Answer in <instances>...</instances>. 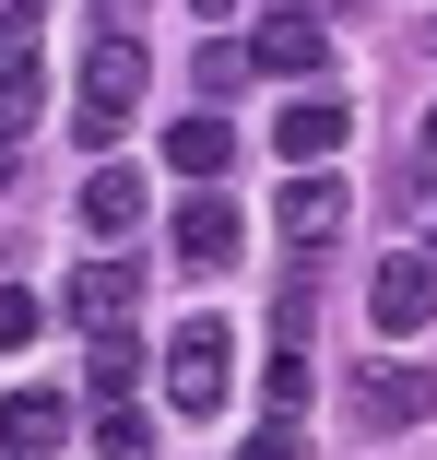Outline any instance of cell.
<instances>
[{
	"instance_id": "d6986e66",
	"label": "cell",
	"mask_w": 437,
	"mask_h": 460,
	"mask_svg": "<svg viewBox=\"0 0 437 460\" xmlns=\"http://www.w3.org/2000/svg\"><path fill=\"white\" fill-rule=\"evenodd\" d=\"M236 460H308V437H296V413H272V425H260Z\"/></svg>"
},
{
	"instance_id": "5bb4252c",
	"label": "cell",
	"mask_w": 437,
	"mask_h": 460,
	"mask_svg": "<svg viewBox=\"0 0 437 460\" xmlns=\"http://www.w3.org/2000/svg\"><path fill=\"white\" fill-rule=\"evenodd\" d=\"M308 390H319V366H308L296 342H272V366H260V402H272V413H308Z\"/></svg>"
},
{
	"instance_id": "9a60e30c",
	"label": "cell",
	"mask_w": 437,
	"mask_h": 460,
	"mask_svg": "<svg viewBox=\"0 0 437 460\" xmlns=\"http://www.w3.org/2000/svg\"><path fill=\"white\" fill-rule=\"evenodd\" d=\"M95 448H107V460H154V425H142V413H119V402H107V413H95Z\"/></svg>"
},
{
	"instance_id": "6da1fadb",
	"label": "cell",
	"mask_w": 437,
	"mask_h": 460,
	"mask_svg": "<svg viewBox=\"0 0 437 460\" xmlns=\"http://www.w3.org/2000/svg\"><path fill=\"white\" fill-rule=\"evenodd\" d=\"M130 107H142V36H130V24H107L95 48H83V95H71L83 154H107V142L130 130Z\"/></svg>"
},
{
	"instance_id": "7a4b0ae2",
	"label": "cell",
	"mask_w": 437,
	"mask_h": 460,
	"mask_svg": "<svg viewBox=\"0 0 437 460\" xmlns=\"http://www.w3.org/2000/svg\"><path fill=\"white\" fill-rule=\"evenodd\" d=\"M225 378H236V354H225V319H190L178 342H165V402H178L190 425L225 413Z\"/></svg>"
},
{
	"instance_id": "5b68a950",
	"label": "cell",
	"mask_w": 437,
	"mask_h": 460,
	"mask_svg": "<svg viewBox=\"0 0 437 460\" xmlns=\"http://www.w3.org/2000/svg\"><path fill=\"white\" fill-rule=\"evenodd\" d=\"M343 213H355V201H343V177H319V165H296V177H284V201H272L284 248H308V260H319V248L343 236Z\"/></svg>"
},
{
	"instance_id": "4fadbf2b",
	"label": "cell",
	"mask_w": 437,
	"mask_h": 460,
	"mask_svg": "<svg viewBox=\"0 0 437 460\" xmlns=\"http://www.w3.org/2000/svg\"><path fill=\"white\" fill-rule=\"evenodd\" d=\"M71 437V402L59 390H13V402H0V448H13V460H48Z\"/></svg>"
},
{
	"instance_id": "7402d4cb",
	"label": "cell",
	"mask_w": 437,
	"mask_h": 460,
	"mask_svg": "<svg viewBox=\"0 0 437 460\" xmlns=\"http://www.w3.org/2000/svg\"><path fill=\"white\" fill-rule=\"evenodd\" d=\"M425 165H437V107H425Z\"/></svg>"
},
{
	"instance_id": "52a82bcc",
	"label": "cell",
	"mask_w": 437,
	"mask_h": 460,
	"mask_svg": "<svg viewBox=\"0 0 437 460\" xmlns=\"http://www.w3.org/2000/svg\"><path fill=\"white\" fill-rule=\"evenodd\" d=\"M367 319H379V331H425V319H437V260H425V248L379 260V284H367Z\"/></svg>"
},
{
	"instance_id": "277c9868",
	"label": "cell",
	"mask_w": 437,
	"mask_h": 460,
	"mask_svg": "<svg viewBox=\"0 0 437 460\" xmlns=\"http://www.w3.org/2000/svg\"><path fill=\"white\" fill-rule=\"evenodd\" d=\"M165 248H178V271H236L248 225H236V201H225V190H190V201H178V225H165Z\"/></svg>"
},
{
	"instance_id": "8992f818",
	"label": "cell",
	"mask_w": 437,
	"mask_h": 460,
	"mask_svg": "<svg viewBox=\"0 0 437 460\" xmlns=\"http://www.w3.org/2000/svg\"><path fill=\"white\" fill-rule=\"evenodd\" d=\"M130 307H142V260H83V271H71V296H59L71 331H119Z\"/></svg>"
},
{
	"instance_id": "9c48e42d",
	"label": "cell",
	"mask_w": 437,
	"mask_h": 460,
	"mask_svg": "<svg viewBox=\"0 0 437 460\" xmlns=\"http://www.w3.org/2000/svg\"><path fill=\"white\" fill-rule=\"evenodd\" d=\"M355 413L390 437V425H425L437 413V378H425V366H355Z\"/></svg>"
},
{
	"instance_id": "44dd1931",
	"label": "cell",
	"mask_w": 437,
	"mask_h": 460,
	"mask_svg": "<svg viewBox=\"0 0 437 460\" xmlns=\"http://www.w3.org/2000/svg\"><path fill=\"white\" fill-rule=\"evenodd\" d=\"M0 13H13V24H36V0H0Z\"/></svg>"
},
{
	"instance_id": "8fae6325",
	"label": "cell",
	"mask_w": 437,
	"mask_h": 460,
	"mask_svg": "<svg viewBox=\"0 0 437 460\" xmlns=\"http://www.w3.org/2000/svg\"><path fill=\"white\" fill-rule=\"evenodd\" d=\"M165 165H178L190 190H213V177L236 165V130H225L213 107H178V119H165Z\"/></svg>"
},
{
	"instance_id": "ba28073f",
	"label": "cell",
	"mask_w": 437,
	"mask_h": 460,
	"mask_svg": "<svg viewBox=\"0 0 437 460\" xmlns=\"http://www.w3.org/2000/svg\"><path fill=\"white\" fill-rule=\"evenodd\" d=\"M343 142H355V119H343V95H331V83H308V95L284 107V130H272V154H284V165H331Z\"/></svg>"
},
{
	"instance_id": "603a6c76",
	"label": "cell",
	"mask_w": 437,
	"mask_h": 460,
	"mask_svg": "<svg viewBox=\"0 0 437 460\" xmlns=\"http://www.w3.org/2000/svg\"><path fill=\"white\" fill-rule=\"evenodd\" d=\"M272 13H308V0H272Z\"/></svg>"
},
{
	"instance_id": "e0dca14e",
	"label": "cell",
	"mask_w": 437,
	"mask_h": 460,
	"mask_svg": "<svg viewBox=\"0 0 437 460\" xmlns=\"http://www.w3.org/2000/svg\"><path fill=\"white\" fill-rule=\"evenodd\" d=\"M36 331H48V307H36L24 284H0V354H13V342H36Z\"/></svg>"
},
{
	"instance_id": "cb8c5ba5",
	"label": "cell",
	"mask_w": 437,
	"mask_h": 460,
	"mask_svg": "<svg viewBox=\"0 0 437 460\" xmlns=\"http://www.w3.org/2000/svg\"><path fill=\"white\" fill-rule=\"evenodd\" d=\"M425 260H437V225H425Z\"/></svg>"
},
{
	"instance_id": "30bf717a",
	"label": "cell",
	"mask_w": 437,
	"mask_h": 460,
	"mask_svg": "<svg viewBox=\"0 0 437 460\" xmlns=\"http://www.w3.org/2000/svg\"><path fill=\"white\" fill-rule=\"evenodd\" d=\"M248 71H272V83H319V71H331L319 13H272V24H260V48H248Z\"/></svg>"
},
{
	"instance_id": "2e32d148",
	"label": "cell",
	"mask_w": 437,
	"mask_h": 460,
	"mask_svg": "<svg viewBox=\"0 0 437 460\" xmlns=\"http://www.w3.org/2000/svg\"><path fill=\"white\" fill-rule=\"evenodd\" d=\"M130 378H142V354H130V331H95V390H107V402H119V390H130Z\"/></svg>"
},
{
	"instance_id": "3957f363",
	"label": "cell",
	"mask_w": 437,
	"mask_h": 460,
	"mask_svg": "<svg viewBox=\"0 0 437 460\" xmlns=\"http://www.w3.org/2000/svg\"><path fill=\"white\" fill-rule=\"evenodd\" d=\"M36 107H48V59H36V24H13V13H0V177H13V142L36 130Z\"/></svg>"
},
{
	"instance_id": "ffe728a7",
	"label": "cell",
	"mask_w": 437,
	"mask_h": 460,
	"mask_svg": "<svg viewBox=\"0 0 437 460\" xmlns=\"http://www.w3.org/2000/svg\"><path fill=\"white\" fill-rule=\"evenodd\" d=\"M190 13H201V24H225V13H236V0H190Z\"/></svg>"
},
{
	"instance_id": "7c38bea8",
	"label": "cell",
	"mask_w": 437,
	"mask_h": 460,
	"mask_svg": "<svg viewBox=\"0 0 437 460\" xmlns=\"http://www.w3.org/2000/svg\"><path fill=\"white\" fill-rule=\"evenodd\" d=\"M71 213H83V236H130V225H142V177L95 154V165H83V201H71Z\"/></svg>"
},
{
	"instance_id": "ac0fdd59",
	"label": "cell",
	"mask_w": 437,
	"mask_h": 460,
	"mask_svg": "<svg viewBox=\"0 0 437 460\" xmlns=\"http://www.w3.org/2000/svg\"><path fill=\"white\" fill-rule=\"evenodd\" d=\"M236 83H248V48L213 36V48H201V95H236Z\"/></svg>"
}]
</instances>
